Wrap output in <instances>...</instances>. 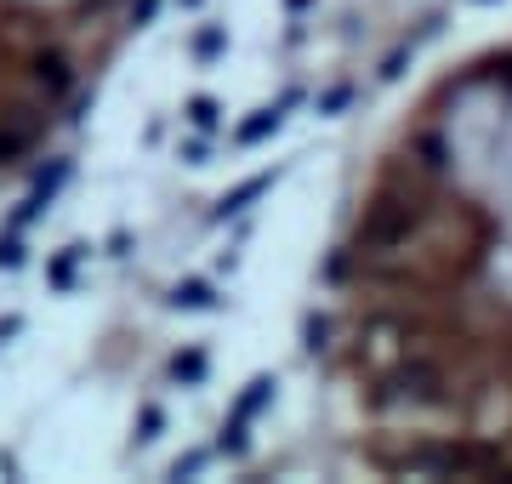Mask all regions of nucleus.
<instances>
[{
	"label": "nucleus",
	"instance_id": "1",
	"mask_svg": "<svg viewBox=\"0 0 512 484\" xmlns=\"http://www.w3.org/2000/svg\"><path fill=\"white\" fill-rule=\"evenodd\" d=\"M319 348L370 467L512 479V46L382 143L325 257Z\"/></svg>",
	"mask_w": 512,
	"mask_h": 484
},
{
	"label": "nucleus",
	"instance_id": "2",
	"mask_svg": "<svg viewBox=\"0 0 512 484\" xmlns=\"http://www.w3.org/2000/svg\"><path fill=\"white\" fill-rule=\"evenodd\" d=\"M143 0H0V194L86 114Z\"/></svg>",
	"mask_w": 512,
	"mask_h": 484
}]
</instances>
